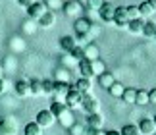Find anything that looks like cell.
<instances>
[{
  "label": "cell",
  "instance_id": "8fae6325",
  "mask_svg": "<svg viewBox=\"0 0 156 135\" xmlns=\"http://www.w3.org/2000/svg\"><path fill=\"white\" fill-rule=\"evenodd\" d=\"M87 126L91 127V130H100V127L104 126L102 114H89L87 116Z\"/></svg>",
  "mask_w": 156,
  "mask_h": 135
},
{
  "label": "cell",
  "instance_id": "603a6c76",
  "mask_svg": "<svg viewBox=\"0 0 156 135\" xmlns=\"http://www.w3.org/2000/svg\"><path fill=\"white\" fill-rule=\"evenodd\" d=\"M64 12H66V16H77L81 12V4L79 2H68L64 6Z\"/></svg>",
  "mask_w": 156,
  "mask_h": 135
},
{
  "label": "cell",
  "instance_id": "ffe728a7",
  "mask_svg": "<svg viewBox=\"0 0 156 135\" xmlns=\"http://www.w3.org/2000/svg\"><path fill=\"white\" fill-rule=\"evenodd\" d=\"M16 93L20 95V97H29V95H31L29 81H17V83H16Z\"/></svg>",
  "mask_w": 156,
  "mask_h": 135
},
{
  "label": "cell",
  "instance_id": "484cf974",
  "mask_svg": "<svg viewBox=\"0 0 156 135\" xmlns=\"http://www.w3.org/2000/svg\"><path fill=\"white\" fill-rule=\"evenodd\" d=\"M137 8H139V14H141V17H143V20L154 14V10L151 8V4H148V0H147V2H143V4H139Z\"/></svg>",
  "mask_w": 156,
  "mask_h": 135
},
{
  "label": "cell",
  "instance_id": "74e56055",
  "mask_svg": "<svg viewBox=\"0 0 156 135\" xmlns=\"http://www.w3.org/2000/svg\"><path fill=\"white\" fill-rule=\"evenodd\" d=\"M33 2H35V0H17V4H20V6H25V8H29Z\"/></svg>",
  "mask_w": 156,
  "mask_h": 135
},
{
  "label": "cell",
  "instance_id": "ac0fdd59",
  "mask_svg": "<svg viewBox=\"0 0 156 135\" xmlns=\"http://www.w3.org/2000/svg\"><path fill=\"white\" fill-rule=\"evenodd\" d=\"M83 50H85V60H89V62H93V60H98V48L91 45L89 42L87 46H83Z\"/></svg>",
  "mask_w": 156,
  "mask_h": 135
},
{
  "label": "cell",
  "instance_id": "7c38bea8",
  "mask_svg": "<svg viewBox=\"0 0 156 135\" xmlns=\"http://www.w3.org/2000/svg\"><path fill=\"white\" fill-rule=\"evenodd\" d=\"M69 89H71L69 83H60V81H56V87H54V97H56V100L66 99V95H68ZM60 102H64V100H60Z\"/></svg>",
  "mask_w": 156,
  "mask_h": 135
},
{
  "label": "cell",
  "instance_id": "f1b7e54d",
  "mask_svg": "<svg viewBox=\"0 0 156 135\" xmlns=\"http://www.w3.org/2000/svg\"><path fill=\"white\" fill-rule=\"evenodd\" d=\"M119 135H141V133H139V127H137L135 124H127V126L122 127Z\"/></svg>",
  "mask_w": 156,
  "mask_h": 135
},
{
  "label": "cell",
  "instance_id": "4fadbf2b",
  "mask_svg": "<svg viewBox=\"0 0 156 135\" xmlns=\"http://www.w3.org/2000/svg\"><path fill=\"white\" fill-rule=\"evenodd\" d=\"M54 21H56V16H54V12L48 10L37 23H39V27H43V29H50V27L54 25Z\"/></svg>",
  "mask_w": 156,
  "mask_h": 135
},
{
  "label": "cell",
  "instance_id": "2e32d148",
  "mask_svg": "<svg viewBox=\"0 0 156 135\" xmlns=\"http://www.w3.org/2000/svg\"><path fill=\"white\" fill-rule=\"evenodd\" d=\"M60 46H62V50H66V52H71V50H73V48L77 46V41L73 39V37L66 35V37H62V39H60Z\"/></svg>",
  "mask_w": 156,
  "mask_h": 135
},
{
  "label": "cell",
  "instance_id": "d590c367",
  "mask_svg": "<svg viewBox=\"0 0 156 135\" xmlns=\"http://www.w3.org/2000/svg\"><path fill=\"white\" fill-rule=\"evenodd\" d=\"M83 135H102V133H100V130H91V127H87V130L83 131Z\"/></svg>",
  "mask_w": 156,
  "mask_h": 135
},
{
  "label": "cell",
  "instance_id": "9a60e30c",
  "mask_svg": "<svg viewBox=\"0 0 156 135\" xmlns=\"http://www.w3.org/2000/svg\"><path fill=\"white\" fill-rule=\"evenodd\" d=\"M79 73H81V77H85V79L94 77L93 68H91V62H89V60H81V62H79Z\"/></svg>",
  "mask_w": 156,
  "mask_h": 135
},
{
  "label": "cell",
  "instance_id": "5b68a950",
  "mask_svg": "<svg viewBox=\"0 0 156 135\" xmlns=\"http://www.w3.org/2000/svg\"><path fill=\"white\" fill-rule=\"evenodd\" d=\"M46 12H48V8H46V4H44V2H33V4L27 8V16H29V20L39 21L41 17L46 14Z\"/></svg>",
  "mask_w": 156,
  "mask_h": 135
},
{
  "label": "cell",
  "instance_id": "60d3db41",
  "mask_svg": "<svg viewBox=\"0 0 156 135\" xmlns=\"http://www.w3.org/2000/svg\"><path fill=\"white\" fill-rule=\"evenodd\" d=\"M104 135H119V133H118V131H114V130H112V131H106Z\"/></svg>",
  "mask_w": 156,
  "mask_h": 135
},
{
  "label": "cell",
  "instance_id": "8992f818",
  "mask_svg": "<svg viewBox=\"0 0 156 135\" xmlns=\"http://www.w3.org/2000/svg\"><path fill=\"white\" fill-rule=\"evenodd\" d=\"M35 122H37V124L43 127H50V126H54V122H56V118H54V114L50 112L48 108L46 110H39L37 112V116H35Z\"/></svg>",
  "mask_w": 156,
  "mask_h": 135
},
{
  "label": "cell",
  "instance_id": "277c9868",
  "mask_svg": "<svg viewBox=\"0 0 156 135\" xmlns=\"http://www.w3.org/2000/svg\"><path fill=\"white\" fill-rule=\"evenodd\" d=\"M81 99H83V95H81L75 87H71V89L68 91V95H66V99H64V104H66L69 110H73V108H79V106H81Z\"/></svg>",
  "mask_w": 156,
  "mask_h": 135
},
{
  "label": "cell",
  "instance_id": "7a4b0ae2",
  "mask_svg": "<svg viewBox=\"0 0 156 135\" xmlns=\"http://www.w3.org/2000/svg\"><path fill=\"white\" fill-rule=\"evenodd\" d=\"M75 33H77V39L81 45H89L91 41V21L87 17H77L75 20Z\"/></svg>",
  "mask_w": 156,
  "mask_h": 135
},
{
  "label": "cell",
  "instance_id": "ee69618b",
  "mask_svg": "<svg viewBox=\"0 0 156 135\" xmlns=\"http://www.w3.org/2000/svg\"><path fill=\"white\" fill-rule=\"evenodd\" d=\"M16 2H17V0H16Z\"/></svg>",
  "mask_w": 156,
  "mask_h": 135
},
{
  "label": "cell",
  "instance_id": "83f0119b",
  "mask_svg": "<svg viewBox=\"0 0 156 135\" xmlns=\"http://www.w3.org/2000/svg\"><path fill=\"white\" fill-rule=\"evenodd\" d=\"M125 14H127V20H129V21L139 20V17H141L139 8H137V6H125Z\"/></svg>",
  "mask_w": 156,
  "mask_h": 135
},
{
  "label": "cell",
  "instance_id": "3957f363",
  "mask_svg": "<svg viewBox=\"0 0 156 135\" xmlns=\"http://www.w3.org/2000/svg\"><path fill=\"white\" fill-rule=\"evenodd\" d=\"M81 106L87 114H100V102L94 99V97L89 93V95H83L81 99Z\"/></svg>",
  "mask_w": 156,
  "mask_h": 135
},
{
  "label": "cell",
  "instance_id": "e0dca14e",
  "mask_svg": "<svg viewBox=\"0 0 156 135\" xmlns=\"http://www.w3.org/2000/svg\"><path fill=\"white\" fill-rule=\"evenodd\" d=\"M143 25H145V20L139 17V20L129 21L127 23V29H129V33H133V35H143Z\"/></svg>",
  "mask_w": 156,
  "mask_h": 135
},
{
  "label": "cell",
  "instance_id": "1f68e13d",
  "mask_svg": "<svg viewBox=\"0 0 156 135\" xmlns=\"http://www.w3.org/2000/svg\"><path fill=\"white\" fill-rule=\"evenodd\" d=\"M123 91H125V87H123L122 83H114L112 87L108 89V93H110L112 97H122V95H123Z\"/></svg>",
  "mask_w": 156,
  "mask_h": 135
},
{
  "label": "cell",
  "instance_id": "f6af8a7d",
  "mask_svg": "<svg viewBox=\"0 0 156 135\" xmlns=\"http://www.w3.org/2000/svg\"><path fill=\"white\" fill-rule=\"evenodd\" d=\"M154 39H156V37H154Z\"/></svg>",
  "mask_w": 156,
  "mask_h": 135
},
{
  "label": "cell",
  "instance_id": "7bdbcfd3",
  "mask_svg": "<svg viewBox=\"0 0 156 135\" xmlns=\"http://www.w3.org/2000/svg\"><path fill=\"white\" fill-rule=\"evenodd\" d=\"M152 120H154V124H156V116H154V118H152Z\"/></svg>",
  "mask_w": 156,
  "mask_h": 135
},
{
  "label": "cell",
  "instance_id": "ba28073f",
  "mask_svg": "<svg viewBox=\"0 0 156 135\" xmlns=\"http://www.w3.org/2000/svg\"><path fill=\"white\" fill-rule=\"evenodd\" d=\"M137 127H139V133H141V135H154V133H156V124H154L152 118L141 120Z\"/></svg>",
  "mask_w": 156,
  "mask_h": 135
},
{
  "label": "cell",
  "instance_id": "836d02e7",
  "mask_svg": "<svg viewBox=\"0 0 156 135\" xmlns=\"http://www.w3.org/2000/svg\"><path fill=\"white\" fill-rule=\"evenodd\" d=\"M69 131H71V135H83V131H85V130H83L81 126H77V124H73V126L69 127Z\"/></svg>",
  "mask_w": 156,
  "mask_h": 135
},
{
  "label": "cell",
  "instance_id": "d6a6232c",
  "mask_svg": "<svg viewBox=\"0 0 156 135\" xmlns=\"http://www.w3.org/2000/svg\"><path fill=\"white\" fill-rule=\"evenodd\" d=\"M54 87H56V81H50V79L43 81V93L44 95H54Z\"/></svg>",
  "mask_w": 156,
  "mask_h": 135
},
{
  "label": "cell",
  "instance_id": "5bb4252c",
  "mask_svg": "<svg viewBox=\"0 0 156 135\" xmlns=\"http://www.w3.org/2000/svg\"><path fill=\"white\" fill-rule=\"evenodd\" d=\"M91 87H93L91 79H85V77H79V79H77V83H75V89L79 91L81 95H89V93H91Z\"/></svg>",
  "mask_w": 156,
  "mask_h": 135
},
{
  "label": "cell",
  "instance_id": "52a82bcc",
  "mask_svg": "<svg viewBox=\"0 0 156 135\" xmlns=\"http://www.w3.org/2000/svg\"><path fill=\"white\" fill-rule=\"evenodd\" d=\"M17 126L14 118H2L0 120V135H16Z\"/></svg>",
  "mask_w": 156,
  "mask_h": 135
},
{
  "label": "cell",
  "instance_id": "f35d334b",
  "mask_svg": "<svg viewBox=\"0 0 156 135\" xmlns=\"http://www.w3.org/2000/svg\"><path fill=\"white\" fill-rule=\"evenodd\" d=\"M4 91H6V81H4V79H0V95H2Z\"/></svg>",
  "mask_w": 156,
  "mask_h": 135
},
{
  "label": "cell",
  "instance_id": "cb8c5ba5",
  "mask_svg": "<svg viewBox=\"0 0 156 135\" xmlns=\"http://www.w3.org/2000/svg\"><path fill=\"white\" fill-rule=\"evenodd\" d=\"M143 35L145 37H156V23L151 20H145V25H143Z\"/></svg>",
  "mask_w": 156,
  "mask_h": 135
},
{
  "label": "cell",
  "instance_id": "7402d4cb",
  "mask_svg": "<svg viewBox=\"0 0 156 135\" xmlns=\"http://www.w3.org/2000/svg\"><path fill=\"white\" fill-rule=\"evenodd\" d=\"M135 104H139V106H145V104H148V91L137 89V93H135Z\"/></svg>",
  "mask_w": 156,
  "mask_h": 135
},
{
  "label": "cell",
  "instance_id": "8d00e7d4",
  "mask_svg": "<svg viewBox=\"0 0 156 135\" xmlns=\"http://www.w3.org/2000/svg\"><path fill=\"white\" fill-rule=\"evenodd\" d=\"M148 102H152V104H156V89H152V91H148Z\"/></svg>",
  "mask_w": 156,
  "mask_h": 135
},
{
  "label": "cell",
  "instance_id": "e575fe53",
  "mask_svg": "<svg viewBox=\"0 0 156 135\" xmlns=\"http://www.w3.org/2000/svg\"><path fill=\"white\" fill-rule=\"evenodd\" d=\"M87 4L91 6V8H94V10H100V6H102L104 2L102 0H87Z\"/></svg>",
  "mask_w": 156,
  "mask_h": 135
},
{
  "label": "cell",
  "instance_id": "4316f807",
  "mask_svg": "<svg viewBox=\"0 0 156 135\" xmlns=\"http://www.w3.org/2000/svg\"><path fill=\"white\" fill-rule=\"evenodd\" d=\"M135 93H137V91H135L133 87H125L123 95H122L123 102H127V104H133V102H135Z\"/></svg>",
  "mask_w": 156,
  "mask_h": 135
},
{
  "label": "cell",
  "instance_id": "b9f144b4",
  "mask_svg": "<svg viewBox=\"0 0 156 135\" xmlns=\"http://www.w3.org/2000/svg\"><path fill=\"white\" fill-rule=\"evenodd\" d=\"M0 79H2V70H0Z\"/></svg>",
  "mask_w": 156,
  "mask_h": 135
},
{
  "label": "cell",
  "instance_id": "f546056e",
  "mask_svg": "<svg viewBox=\"0 0 156 135\" xmlns=\"http://www.w3.org/2000/svg\"><path fill=\"white\" fill-rule=\"evenodd\" d=\"M91 68H93V73H94V75H102V73L106 71V68H104V64L100 62V60H93Z\"/></svg>",
  "mask_w": 156,
  "mask_h": 135
},
{
  "label": "cell",
  "instance_id": "4dcf8cb0",
  "mask_svg": "<svg viewBox=\"0 0 156 135\" xmlns=\"http://www.w3.org/2000/svg\"><path fill=\"white\" fill-rule=\"evenodd\" d=\"M69 54H71V58H75V60H77V62L85 60V50H83V46H81V45H77V46H75Z\"/></svg>",
  "mask_w": 156,
  "mask_h": 135
},
{
  "label": "cell",
  "instance_id": "9c48e42d",
  "mask_svg": "<svg viewBox=\"0 0 156 135\" xmlns=\"http://www.w3.org/2000/svg\"><path fill=\"white\" fill-rule=\"evenodd\" d=\"M114 23L119 27V29H127V14H125V6H118L116 8V16H114Z\"/></svg>",
  "mask_w": 156,
  "mask_h": 135
},
{
  "label": "cell",
  "instance_id": "ab89813d",
  "mask_svg": "<svg viewBox=\"0 0 156 135\" xmlns=\"http://www.w3.org/2000/svg\"><path fill=\"white\" fill-rule=\"evenodd\" d=\"M148 4H151V8L156 12V0H148Z\"/></svg>",
  "mask_w": 156,
  "mask_h": 135
},
{
  "label": "cell",
  "instance_id": "44dd1931",
  "mask_svg": "<svg viewBox=\"0 0 156 135\" xmlns=\"http://www.w3.org/2000/svg\"><path fill=\"white\" fill-rule=\"evenodd\" d=\"M25 135H43V127H41L37 122H29L25 126V130H23Z\"/></svg>",
  "mask_w": 156,
  "mask_h": 135
},
{
  "label": "cell",
  "instance_id": "d6986e66",
  "mask_svg": "<svg viewBox=\"0 0 156 135\" xmlns=\"http://www.w3.org/2000/svg\"><path fill=\"white\" fill-rule=\"evenodd\" d=\"M114 83H116V81H114V75H112V73L104 71L102 75H98V85H100V87H104V89H110Z\"/></svg>",
  "mask_w": 156,
  "mask_h": 135
},
{
  "label": "cell",
  "instance_id": "d4e9b609",
  "mask_svg": "<svg viewBox=\"0 0 156 135\" xmlns=\"http://www.w3.org/2000/svg\"><path fill=\"white\" fill-rule=\"evenodd\" d=\"M29 87H31V95H35V97L44 95L43 93V81H41V79H31V81H29Z\"/></svg>",
  "mask_w": 156,
  "mask_h": 135
},
{
  "label": "cell",
  "instance_id": "30bf717a",
  "mask_svg": "<svg viewBox=\"0 0 156 135\" xmlns=\"http://www.w3.org/2000/svg\"><path fill=\"white\" fill-rule=\"evenodd\" d=\"M98 14H100V17H102V21H114V16H116V6L110 4V2H104L102 6H100Z\"/></svg>",
  "mask_w": 156,
  "mask_h": 135
},
{
  "label": "cell",
  "instance_id": "6da1fadb",
  "mask_svg": "<svg viewBox=\"0 0 156 135\" xmlns=\"http://www.w3.org/2000/svg\"><path fill=\"white\" fill-rule=\"evenodd\" d=\"M50 112L54 114V118H56L62 126H66V127H71L75 124L73 122V116H71V110L66 106L64 102H60V100H54L52 104H50Z\"/></svg>",
  "mask_w": 156,
  "mask_h": 135
}]
</instances>
